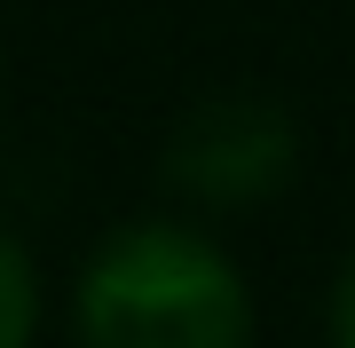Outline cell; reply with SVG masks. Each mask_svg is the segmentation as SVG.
Here are the masks:
<instances>
[{
	"mask_svg": "<svg viewBox=\"0 0 355 348\" xmlns=\"http://www.w3.org/2000/svg\"><path fill=\"white\" fill-rule=\"evenodd\" d=\"M79 348H253L261 309L214 230L182 214H135L87 245L71 277Z\"/></svg>",
	"mask_w": 355,
	"mask_h": 348,
	"instance_id": "1",
	"label": "cell"
},
{
	"mask_svg": "<svg viewBox=\"0 0 355 348\" xmlns=\"http://www.w3.org/2000/svg\"><path fill=\"white\" fill-rule=\"evenodd\" d=\"M0 95H8V72H0Z\"/></svg>",
	"mask_w": 355,
	"mask_h": 348,
	"instance_id": "5",
	"label": "cell"
},
{
	"mask_svg": "<svg viewBox=\"0 0 355 348\" xmlns=\"http://www.w3.org/2000/svg\"><path fill=\"white\" fill-rule=\"evenodd\" d=\"M158 174L198 214H253L300 174V119L268 95H205L166 135Z\"/></svg>",
	"mask_w": 355,
	"mask_h": 348,
	"instance_id": "2",
	"label": "cell"
},
{
	"mask_svg": "<svg viewBox=\"0 0 355 348\" xmlns=\"http://www.w3.org/2000/svg\"><path fill=\"white\" fill-rule=\"evenodd\" d=\"M48 324V285H40L32 245L0 222V348H32Z\"/></svg>",
	"mask_w": 355,
	"mask_h": 348,
	"instance_id": "3",
	"label": "cell"
},
{
	"mask_svg": "<svg viewBox=\"0 0 355 348\" xmlns=\"http://www.w3.org/2000/svg\"><path fill=\"white\" fill-rule=\"evenodd\" d=\"M324 333H331V348H355V254L340 261V277H331V301H324Z\"/></svg>",
	"mask_w": 355,
	"mask_h": 348,
	"instance_id": "4",
	"label": "cell"
}]
</instances>
